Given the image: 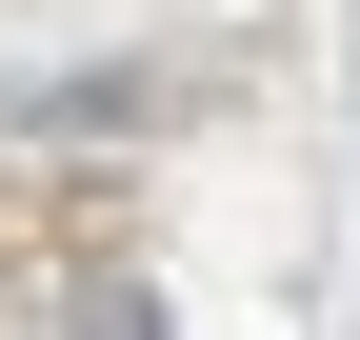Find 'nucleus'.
Returning <instances> with one entry per match:
<instances>
[{"label": "nucleus", "mask_w": 360, "mask_h": 340, "mask_svg": "<svg viewBox=\"0 0 360 340\" xmlns=\"http://www.w3.org/2000/svg\"><path fill=\"white\" fill-rule=\"evenodd\" d=\"M80 340H160V320H141V301H101V320H80Z\"/></svg>", "instance_id": "f257e3e1"}]
</instances>
